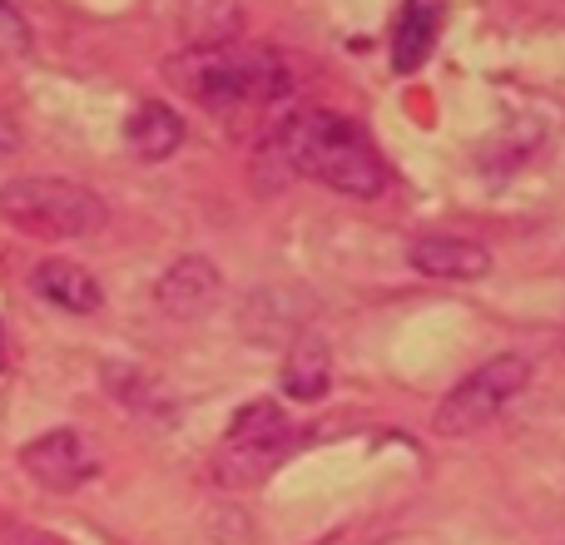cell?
Instances as JSON below:
<instances>
[{"label": "cell", "mask_w": 565, "mask_h": 545, "mask_svg": "<svg viewBox=\"0 0 565 545\" xmlns=\"http://www.w3.org/2000/svg\"><path fill=\"white\" fill-rule=\"evenodd\" d=\"M20 467L40 481L45 491H75L85 477H95V451L79 431L60 427V431H45V437L25 441L20 447Z\"/></svg>", "instance_id": "6"}, {"label": "cell", "mask_w": 565, "mask_h": 545, "mask_svg": "<svg viewBox=\"0 0 565 545\" xmlns=\"http://www.w3.org/2000/svg\"><path fill=\"white\" fill-rule=\"evenodd\" d=\"M30 25L15 10V0H0V60H25L30 55Z\"/></svg>", "instance_id": "13"}, {"label": "cell", "mask_w": 565, "mask_h": 545, "mask_svg": "<svg viewBox=\"0 0 565 545\" xmlns=\"http://www.w3.org/2000/svg\"><path fill=\"white\" fill-rule=\"evenodd\" d=\"M20 154V135L10 125V115H0V159H15Z\"/></svg>", "instance_id": "14"}, {"label": "cell", "mask_w": 565, "mask_h": 545, "mask_svg": "<svg viewBox=\"0 0 565 545\" xmlns=\"http://www.w3.org/2000/svg\"><path fill=\"white\" fill-rule=\"evenodd\" d=\"M282 441H288V412H282L278 402L258 397L228 421L224 461H218V467H224L228 481H254L282 457Z\"/></svg>", "instance_id": "5"}, {"label": "cell", "mask_w": 565, "mask_h": 545, "mask_svg": "<svg viewBox=\"0 0 565 545\" xmlns=\"http://www.w3.org/2000/svg\"><path fill=\"white\" fill-rule=\"evenodd\" d=\"M282 392H288L292 402H318L322 392H328V348L312 338H302L298 348L288 352V362H282Z\"/></svg>", "instance_id": "12"}, {"label": "cell", "mask_w": 565, "mask_h": 545, "mask_svg": "<svg viewBox=\"0 0 565 545\" xmlns=\"http://www.w3.org/2000/svg\"><path fill=\"white\" fill-rule=\"evenodd\" d=\"M30 288L40 292L45 302H55V308L65 312H99V302H105V292H99L95 272H85L79 264H70V258H45V264L30 268Z\"/></svg>", "instance_id": "9"}, {"label": "cell", "mask_w": 565, "mask_h": 545, "mask_svg": "<svg viewBox=\"0 0 565 545\" xmlns=\"http://www.w3.org/2000/svg\"><path fill=\"white\" fill-rule=\"evenodd\" d=\"M125 139L135 145L139 159L159 164V159H169L184 145V115H179L174 105H164V99H145V105L135 109V119L125 125Z\"/></svg>", "instance_id": "10"}, {"label": "cell", "mask_w": 565, "mask_h": 545, "mask_svg": "<svg viewBox=\"0 0 565 545\" xmlns=\"http://www.w3.org/2000/svg\"><path fill=\"white\" fill-rule=\"evenodd\" d=\"M437 30H441V0H407L397 20V35H392V65L402 75L422 70L431 45H437Z\"/></svg>", "instance_id": "11"}, {"label": "cell", "mask_w": 565, "mask_h": 545, "mask_svg": "<svg viewBox=\"0 0 565 545\" xmlns=\"http://www.w3.org/2000/svg\"><path fill=\"white\" fill-rule=\"evenodd\" d=\"M412 268L427 272V278H447V282H477L491 272V254L471 238L457 234H422L417 244L407 248Z\"/></svg>", "instance_id": "8"}, {"label": "cell", "mask_w": 565, "mask_h": 545, "mask_svg": "<svg viewBox=\"0 0 565 545\" xmlns=\"http://www.w3.org/2000/svg\"><path fill=\"white\" fill-rule=\"evenodd\" d=\"M264 154H274L282 169L328 184L332 194L377 199L387 189V159L377 154L362 125H352L338 109H292L264 139Z\"/></svg>", "instance_id": "1"}, {"label": "cell", "mask_w": 565, "mask_h": 545, "mask_svg": "<svg viewBox=\"0 0 565 545\" xmlns=\"http://www.w3.org/2000/svg\"><path fill=\"white\" fill-rule=\"evenodd\" d=\"M0 218L35 238H89L109 224V204L70 179H10L0 184Z\"/></svg>", "instance_id": "3"}, {"label": "cell", "mask_w": 565, "mask_h": 545, "mask_svg": "<svg viewBox=\"0 0 565 545\" xmlns=\"http://www.w3.org/2000/svg\"><path fill=\"white\" fill-rule=\"evenodd\" d=\"M526 382H531V362L521 357V352H501V357L481 362L477 372H467V377L441 397L437 417H431V431H437V437H467V431L487 427V421L501 417V407H507L511 397L526 392Z\"/></svg>", "instance_id": "4"}, {"label": "cell", "mask_w": 565, "mask_h": 545, "mask_svg": "<svg viewBox=\"0 0 565 545\" xmlns=\"http://www.w3.org/2000/svg\"><path fill=\"white\" fill-rule=\"evenodd\" d=\"M169 75L209 109H244V105H278L288 99V65L268 45H209L189 50L169 65Z\"/></svg>", "instance_id": "2"}, {"label": "cell", "mask_w": 565, "mask_h": 545, "mask_svg": "<svg viewBox=\"0 0 565 545\" xmlns=\"http://www.w3.org/2000/svg\"><path fill=\"white\" fill-rule=\"evenodd\" d=\"M154 298H159V308L174 312V318H204V312L224 298V272L209 264V258L189 254L159 278Z\"/></svg>", "instance_id": "7"}]
</instances>
